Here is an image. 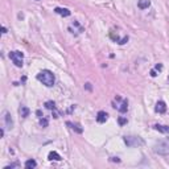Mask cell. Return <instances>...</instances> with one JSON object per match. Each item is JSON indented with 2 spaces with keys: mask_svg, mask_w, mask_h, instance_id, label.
Instances as JSON below:
<instances>
[{
  "mask_svg": "<svg viewBox=\"0 0 169 169\" xmlns=\"http://www.w3.org/2000/svg\"><path fill=\"white\" fill-rule=\"evenodd\" d=\"M37 79L40 82H42V84H45L46 87L54 86V82H56V77L50 70H41L37 74Z\"/></svg>",
  "mask_w": 169,
  "mask_h": 169,
  "instance_id": "6da1fadb",
  "label": "cell"
},
{
  "mask_svg": "<svg viewBox=\"0 0 169 169\" xmlns=\"http://www.w3.org/2000/svg\"><path fill=\"white\" fill-rule=\"evenodd\" d=\"M153 152L161 156H168L169 155V138L160 140L159 143H156L153 146Z\"/></svg>",
  "mask_w": 169,
  "mask_h": 169,
  "instance_id": "7a4b0ae2",
  "label": "cell"
},
{
  "mask_svg": "<svg viewBox=\"0 0 169 169\" xmlns=\"http://www.w3.org/2000/svg\"><path fill=\"white\" fill-rule=\"evenodd\" d=\"M123 142L126 143L127 147L130 148H135V147H140L144 144V140L140 136H124Z\"/></svg>",
  "mask_w": 169,
  "mask_h": 169,
  "instance_id": "3957f363",
  "label": "cell"
},
{
  "mask_svg": "<svg viewBox=\"0 0 169 169\" xmlns=\"http://www.w3.org/2000/svg\"><path fill=\"white\" fill-rule=\"evenodd\" d=\"M9 58L12 59V62H13L17 67H23V65H24V54L20 50L11 52V53H9Z\"/></svg>",
  "mask_w": 169,
  "mask_h": 169,
  "instance_id": "277c9868",
  "label": "cell"
},
{
  "mask_svg": "<svg viewBox=\"0 0 169 169\" xmlns=\"http://www.w3.org/2000/svg\"><path fill=\"white\" fill-rule=\"evenodd\" d=\"M114 107L118 108L119 112H127L128 110V102L126 99L120 98V96H116L115 98V103H114Z\"/></svg>",
  "mask_w": 169,
  "mask_h": 169,
  "instance_id": "5b68a950",
  "label": "cell"
},
{
  "mask_svg": "<svg viewBox=\"0 0 169 169\" xmlns=\"http://www.w3.org/2000/svg\"><path fill=\"white\" fill-rule=\"evenodd\" d=\"M155 110H156V112H159V114H164V112L167 111V104H165V102H163V100H159V102L156 103Z\"/></svg>",
  "mask_w": 169,
  "mask_h": 169,
  "instance_id": "8992f818",
  "label": "cell"
},
{
  "mask_svg": "<svg viewBox=\"0 0 169 169\" xmlns=\"http://www.w3.org/2000/svg\"><path fill=\"white\" fill-rule=\"evenodd\" d=\"M108 119V115L107 112L104 111H99L98 114H96V122L98 123H106V120Z\"/></svg>",
  "mask_w": 169,
  "mask_h": 169,
  "instance_id": "52a82bcc",
  "label": "cell"
},
{
  "mask_svg": "<svg viewBox=\"0 0 169 169\" xmlns=\"http://www.w3.org/2000/svg\"><path fill=\"white\" fill-rule=\"evenodd\" d=\"M4 120H5L7 128H12V127H13V120H12L9 112H4Z\"/></svg>",
  "mask_w": 169,
  "mask_h": 169,
  "instance_id": "ba28073f",
  "label": "cell"
},
{
  "mask_svg": "<svg viewBox=\"0 0 169 169\" xmlns=\"http://www.w3.org/2000/svg\"><path fill=\"white\" fill-rule=\"evenodd\" d=\"M54 12H56V13H58V15H61V16H63V17H67V16H70V13H71L67 8H56Z\"/></svg>",
  "mask_w": 169,
  "mask_h": 169,
  "instance_id": "9c48e42d",
  "label": "cell"
},
{
  "mask_svg": "<svg viewBox=\"0 0 169 169\" xmlns=\"http://www.w3.org/2000/svg\"><path fill=\"white\" fill-rule=\"evenodd\" d=\"M153 128L156 131L161 132V134H169V127L168 126H163V124H155Z\"/></svg>",
  "mask_w": 169,
  "mask_h": 169,
  "instance_id": "30bf717a",
  "label": "cell"
},
{
  "mask_svg": "<svg viewBox=\"0 0 169 169\" xmlns=\"http://www.w3.org/2000/svg\"><path fill=\"white\" fill-rule=\"evenodd\" d=\"M66 124H67V126H69V127H70L73 131H75V132H77V134H82V132H83V130L81 128V126H79L78 123H70V122H67Z\"/></svg>",
  "mask_w": 169,
  "mask_h": 169,
  "instance_id": "8fae6325",
  "label": "cell"
},
{
  "mask_svg": "<svg viewBox=\"0 0 169 169\" xmlns=\"http://www.w3.org/2000/svg\"><path fill=\"white\" fill-rule=\"evenodd\" d=\"M48 159L52 160V161H53V160H54V161H61V156H59L56 151L49 152V155H48Z\"/></svg>",
  "mask_w": 169,
  "mask_h": 169,
  "instance_id": "7c38bea8",
  "label": "cell"
},
{
  "mask_svg": "<svg viewBox=\"0 0 169 169\" xmlns=\"http://www.w3.org/2000/svg\"><path fill=\"white\" fill-rule=\"evenodd\" d=\"M151 5V0H139L138 2V7L140 9H147Z\"/></svg>",
  "mask_w": 169,
  "mask_h": 169,
  "instance_id": "4fadbf2b",
  "label": "cell"
},
{
  "mask_svg": "<svg viewBox=\"0 0 169 169\" xmlns=\"http://www.w3.org/2000/svg\"><path fill=\"white\" fill-rule=\"evenodd\" d=\"M24 167H25L27 169H33V168H36L37 167V163L34 161V160H27L25 161V164H24Z\"/></svg>",
  "mask_w": 169,
  "mask_h": 169,
  "instance_id": "5bb4252c",
  "label": "cell"
},
{
  "mask_svg": "<svg viewBox=\"0 0 169 169\" xmlns=\"http://www.w3.org/2000/svg\"><path fill=\"white\" fill-rule=\"evenodd\" d=\"M20 114H21V116L23 118H27L28 115H29V110L25 107V106H23L21 108H20Z\"/></svg>",
  "mask_w": 169,
  "mask_h": 169,
  "instance_id": "9a60e30c",
  "label": "cell"
},
{
  "mask_svg": "<svg viewBox=\"0 0 169 169\" xmlns=\"http://www.w3.org/2000/svg\"><path fill=\"white\" fill-rule=\"evenodd\" d=\"M45 107L49 108V110H54V108H56V103L50 100V102H46V103H45Z\"/></svg>",
  "mask_w": 169,
  "mask_h": 169,
  "instance_id": "2e32d148",
  "label": "cell"
},
{
  "mask_svg": "<svg viewBox=\"0 0 169 169\" xmlns=\"http://www.w3.org/2000/svg\"><path fill=\"white\" fill-rule=\"evenodd\" d=\"M40 124H41L42 127H48V119H45V118H42L41 120H40Z\"/></svg>",
  "mask_w": 169,
  "mask_h": 169,
  "instance_id": "e0dca14e",
  "label": "cell"
},
{
  "mask_svg": "<svg viewBox=\"0 0 169 169\" xmlns=\"http://www.w3.org/2000/svg\"><path fill=\"white\" fill-rule=\"evenodd\" d=\"M19 167V163H13V164H11V165H7L4 169H9V168H17Z\"/></svg>",
  "mask_w": 169,
  "mask_h": 169,
  "instance_id": "ac0fdd59",
  "label": "cell"
},
{
  "mask_svg": "<svg viewBox=\"0 0 169 169\" xmlns=\"http://www.w3.org/2000/svg\"><path fill=\"white\" fill-rule=\"evenodd\" d=\"M127 123V119H124V118H119V124L120 126H123V124H126Z\"/></svg>",
  "mask_w": 169,
  "mask_h": 169,
  "instance_id": "d6986e66",
  "label": "cell"
},
{
  "mask_svg": "<svg viewBox=\"0 0 169 169\" xmlns=\"http://www.w3.org/2000/svg\"><path fill=\"white\" fill-rule=\"evenodd\" d=\"M111 161H116V163H119L120 160H119L118 157H111Z\"/></svg>",
  "mask_w": 169,
  "mask_h": 169,
  "instance_id": "ffe728a7",
  "label": "cell"
},
{
  "mask_svg": "<svg viewBox=\"0 0 169 169\" xmlns=\"http://www.w3.org/2000/svg\"><path fill=\"white\" fill-rule=\"evenodd\" d=\"M2 31H3V33H7V28L5 27H2Z\"/></svg>",
  "mask_w": 169,
  "mask_h": 169,
  "instance_id": "44dd1931",
  "label": "cell"
},
{
  "mask_svg": "<svg viewBox=\"0 0 169 169\" xmlns=\"http://www.w3.org/2000/svg\"><path fill=\"white\" fill-rule=\"evenodd\" d=\"M37 115L40 116V118H42V114H41V111H37Z\"/></svg>",
  "mask_w": 169,
  "mask_h": 169,
  "instance_id": "7402d4cb",
  "label": "cell"
},
{
  "mask_svg": "<svg viewBox=\"0 0 169 169\" xmlns=\"http://www.w3.org/2000/svg\"><path fill=\"white\" fill-rule=\"evenodd\" d=\"M0 136H2V138L4 136V130H2V131H0Z\"/></svg>",
  "mask_w": 169,
  "mask_h": 169,
  "instance_id": "603a6c76",
  "label": "cell"
}]
</instances>
